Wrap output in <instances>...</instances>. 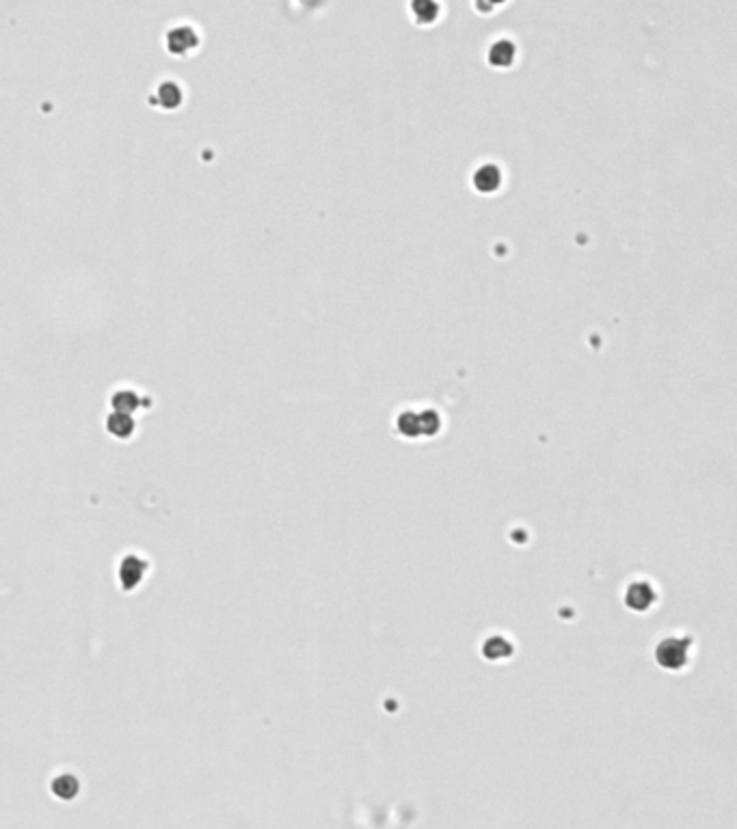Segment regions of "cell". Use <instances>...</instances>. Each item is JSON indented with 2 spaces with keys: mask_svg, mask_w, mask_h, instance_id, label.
Masks as SVG:
<instances>
[{
  "mask_svg": "<svg viewBox=\"0 0 737 829\" xmlns=\"http://www.w3.org/2000/svg\"><path fill=\"white\" fill-rule=\"evenodd\" d=\"M439 13V7L434 0H413V16L420 22H430Z\"/></svg>",
  "mask_w": 737,
  "mask_h": 829,
  "instance_id": "52a82bcc",
  "label": "cell"
},
{
  "mask_svg": "<svg viewBox=\"0 0 737 829\" xmlns=\"http://www.w3.org/2000/svg\"><path fill=\"white\" fill-rule=\"evenodd\" d=\"M499 168L495 164H485L476 171V188H480V192H493L499 188Z\"/></svg>",
  "mask_w": 737,
  "mask_h": 829,
  "instance_id": "277c9868",
  "label": "cell"
},
{
  "mask_svg": "<svg viewBox=\"0 0 737 829\" xmlns=\"http://www.w3.org/2000/svg\"><path fill=\"white\" fill-rule=\"evenodd\" d=\"M694 652V639L683 633H670L662 637L653 650L655 663L666 672H683L688 670Z\"/></svg>",
  "mask_w": 737,
  "mask_h": 829,
  "instance_id": "6da1fadb",
  "label": "cell"
},
{
  "mask_svg": "<svg viewBox=\"0 0 737 829\" xmlns=\"http://www.w3.org/2000/svg\"><path fill=\"white\" fill-rule=\"evenodd\" d=\"M657 596H659V594H657V587H655V583H653L651 579L635 577L633 581L627 583L625 594H623V601H625V607H627V609H631V611H635V613H645V611H649V609L655 607Z\"/></svg>",
  "mask_w": 737,
  "mask_h": 829,
  "instance_id": "3957f363",
  "label": "cell"
},
{
  "mask_svg": "<svg viewBox=\"0 0 737 829\" xmlns=\"http://www.w3.org/2000/svg\"><path fill=\"white\" fill-rule=\"evenodd\" d=\"M113 406L119 412H132L134 408H139V398H137V393H132V391H119L113 398Z\"/></svg>",
  "mask_w": 737,
  "mask_h": 829,
  "instance_id": "ba28073f",
  "label": "cell"
},
{
  "mask_svg": "<svg viewBox=\"0 0 737 829\" xmlns=\"http://www.w3.org/2000/svg\"><path fill=\"white\" fill-rule=\"evenodd\" d=\"M109 430L115 436H130L134 430V422L130 419V412H113L109 419Z\"/></svg>",
  "mask_w": 737,
  "mask_h": 829,
  "instance_id": "8992f818",
  "label": "cell"
},
{
  "mask_svg": "<svg viewBox=\"0 0 737 829\" xmlns=\"http://www.w3.org/2000/svg\"><path fill=\"white\" fill-rule=\"evenodd\" d=\"M396 428L402 436L407 438H418V436H430V434H437V430L441 428V419L439 414L434 410H405L398 414V422Z\"/></svg>",
  "mask_w": 737,
  "mask_h": 829,
  "instance_id": "7a4b0ae2",
  "label": "cell"
},
{
  "mask_svg": "<svg viewBox=\"0 0 737 829\" xmlns=\"http://www.w3.org/2000/svg\"><path fill=\"white\" fill-rule=\"evenodd\" d=\"M195 42H197L195 30H190V28H176V30L169 35V50H171L173 54H176V52L182 54V52L195 48Z\"/></svg>",
  "mask_w": 737,
  "mask_h": 829,
  "instance_id": "5b68a950",
  "label": "cell"
}]
</instances>
